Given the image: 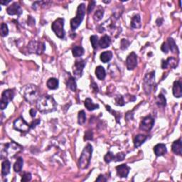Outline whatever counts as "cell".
Listing matches in <instances>:
<instances>
[{
    "mask_svg": "<svg viewBox=\"0 0 182 182\" xmlns=\"http://www.w3.org/2000/svg\"><path fill=\"white\" fill-rule=\"evenodd\" d=\"M37 102V107L38 111L43 114L55 111L57 107V103L54 98L51 96H43L41 97Z\"/></svg>",
    "mask_w": 182,
    "mask_h": 182,
    "instance_id": "6da1fadb",
    "label": "cell"
},
{
    "mask_svg": "<svg viewBox=\"0 0 182 182\" xmlns=\"http://www.w3.org/2000/svg\"><path fill=\"white\" fill-rule=\"evenodd\" d=\"M22 94L26 101L31 104L37 102L40 97L39 89L37 86L33 84H29L22 88Z\"/></svg>",
    "mask_w": 182,
    "mask_h": 182,
    "instance_id": "7a4b0ae2",
    "label": "cell"
},
{
    "mask_svg": "<svg viewBox=\"0 0 182 182\" xmlns=\"http://www.w3.org/2000/svg\"><path fill=\"white\" fill-rule=\"evenodd\" d=\"M22 150V147L21 146L13 141L4 145H2L1 158L6 159L7 157H14L17 154L21 152Z\"/></svg>",
    "mask_w": 182,
    "mask_h": 182,
    "instance_id": "3957f363",
    "label": "cell"
},
{
    "mask_svg": "<svg viewBox=\"0 0 182 182\" xmlns=\"http://www.w3.org/2000/svg\"><path fill=\"white\" fill-rule=\"evenodd\" d=\"M92 153H93V147L91 144H88L83 149L81 157L79 158L78 166L82 170H86L88 168L92 157Z\"/></svg>",
    "mask_w": 182,
    "mask_h": 182,
    "instance_id": "277c9868",
    "label": "cell"
},
{
    "mask_svg": "<svg viewBox=\"0 0 182 182\" xmlns=\"http://www.w3.org/2000/svg\"><path fill=\"white\" fill-rule=\"evenodd\" d=\"M86 14V4L82 3L79 5L77 9V14L76 17L71 20V27L73 31H75L78 28L79 26L83 22L84 16Z\"/></svg>",
    "mask_w": 182,
    "mask_h": 182,
    "instance_id": "5b68a950",
    "label": "cell"
},
{
    "mask_svg": "<svg viewBox=\"0 0 182 182\" xmlns=\"http://www.w3.org/2000/svg\"><path fill=\"white\" fill-rule=\"evenodd\" d=\"M51 29L55 33L56 36L59 38L63 39L65 37V31H64V19L62 18H58L52 23Z\"/></svg>",
    "mask_w": 182,
    "mask_h": 182,
    "instance_id": "8992f818",
    "label": "cell"
},
{
    "mask_svg": "<svg viewBox=\"0 0 182 182\" xmlns=\"http://www.w3.org/2000/svg\"><path fill=\"white\" fill-rule=\"evenodd\" d=\"M143 87L146 94H150L152 93L154 87L155 86V72L147 73L145 76L143 82Z\"/></svg>",
    "mask_w": 182,
    "mask_h": 182,
    "instance_id": "52a82bcc",
    "label": "cell"
},
{
    "mask_svg": "<svg viewBox=\"0 0 182 182\" xmlns=\"http://www.w3.org/2000/svg\"><path fill=\"white\" fill-rule=\"evenodd\" d=\"M15 96L14 90L8 89L5 90L2 93L1 97V101H0V107L2 110H4L8 106L9 102L14 99Z\"/></svg>",
    "mask_w": 182,
    "mask_h": 182,
    "instance_id": "ba28073f",
    "label": "cell"
},
{
    "mask_svg": "<svg viewBox=\"0 0 182 182\" xmlns=\"http://www.w3.org/2000/svg\"><path fill=\"white\" fill-rule=\"evenodd\" d=\"M45 48L44 43L37 41H32L28 45V49L30 53H34L38 55L42 54Z\"/></svg>",
    "mask_w": 182,
    "mask_h": 182,
    "instance_id": "9c48e42d",
    "label": "cell"
},
{
    "mask_svg": "<svg viewBox=\"0 0 182 182\" xmlns=\"http://www.w3.org/2000/svg\"><path fill=\"white\" fill-rule=\"evenodd\" d=\"M154 124H155V119L152 117V115H148L142 120L140 125V129L145 132H150L152 129Z\"/></svg>",
    "mask_w": 182,
    "mask_h": 182,
    "instance_id": "30bf717a",
    "label": "cell"
},
{
    "mask_svg": "<svg viewBox=\"0 0 182 182\" xmlns=\"http://www.w3.org/2000/svg\"><path fill=\"white\" fill-rule=\"evenodd\" d=\"M14 128L21 132H28L31 129L30 125L25 121L22 117L17 118L14 122Z\"/></svg>",
    "mask_w": 182,
    "mask_h": 182,
    "instance_id": "8fae6325",
    "label": "cell"
},
{
    "mask_svg": "<svg viewBox=\"0 0 182 182\" xmlns=\"http://www.w3.org/2000/svg\"><path fill=\"white\" fill-rule=\"evenodd\" d=\"M86 66V61L83 59L76 60L73 67V72L74 76L77 78H80L83 74V68Z\"/></svg>",
    "mask_w": 182,
    "mask_h": 182,
    "instance_id": "7c38bea8",
    "label": "cell"
},
{
    "mask_svg": "<svg viewBox=\"0 0 182 182\" xmlns=\"http://www.w3.org/2000/svg\"><path fill=\"white\" fill-rule=\"evenodd\" d=\"M137 66V56L135 52H132L127 56L126 66L128 70H134Z\"/></svg>",
    "mask_w": 182,
    "mask_h": 182,
    "instance_id": "4fadbf2b",
    "label": "cell"
},
{
    "mask_svg": "<svg viewBox=\"0 0 182 182\" xmlns=\"http://www.w3.org/2000/svg\"><path fill=\"white\" fill-rule=\"evenodd\" d=\"M7 14L9 15H17V16H20L22 14V9L20 7V5L15 2V3L12 4L11 6L7 7Z\"/></svg>",
    "mask_w": 182,
    "mask_h": 182,
    "instance_id": "5bb4252c",
    "label": "cell"
},
{
    "mask_svg": "<svg viewBox=\"0 0 182 182\" xmlns=\"http://www.w3.org/2000/svg\"><path fill=\"white\" fill-rule=\"evenodd\" d=\"M130 168L125 164L116 166L117 174L120 178H127L130 173Z\"/></svg>",
    "mask_w": 182,
    "mask_h": 182,
    "instance_id": "9a60e30c",
    "label": "cell"
},
{
    "mask_svg": "<svg viewBox=\"0 0 182 182\" xmlns=\"http://www.w3.org/2000/svg\"><path fill=\"white\" fill-rule=\"evenodd\" d=\"M154 152H155V155L157 157H161V156L165 155V154L167 152V149H166V146L165 144L160 143V144H157L154 147Z\"/></svg>",
    "mask_w": 182,
    "mask_h": 182,
    "instance_id": "2e32d148",
    "label": "cell"
},
{
    "mask_svg": "<svg viewBox=\"0 0 182 182\" xmlns=\"http://www.w3.org/2000/svg\"><path fill=\"white\" fill-rule=\"evenodd\" d=\"M178 65V61L174 57H170L167 60L162 61V63H161V67L163 69H166L169 67H171L172 68H176Z\"/></svg>",
    "mask_w": 182,
    "mask_h": 182,
    "instance_id": "e0dca14e",
    "label": "cell"
},
{
    "mask_svg": "<svg viewBox=\"0 0 182 182\" xmlns=\"http://www.w3.org/2000/svg\"><path fill=\"white\" fill-rule=\"evenodd\" d=\"M173 95L175 97L179 98L182 96V88L181 83L180 81H176L173 85Z\"/></svg>",
    "mask_w": 182,
    "mask_h": 182,
    "instance_id": "ac0fdd59",
    "label": "cell"
},
{
    "mask_svg": "<svg viewBox=\"0 0 182 182\" xmlns=\"http://www.w3.org/2000/svg\"><path fill=\"white\" fill-rule=\"evenodd\" d=\"M130 26L132 29H139L142 27V23H141V17L139 14H135L133 16L131 19V24Z\"/></svg>",
    "mask_w": 182,
    "mask_h": 182,
    "instance_id": "d6986e66",
    "label": "cell"
},
{
    "mask_svg": "<svg viewBox=\"0 0 182 182\" xmlns=\"http://www.w3.org/2000/svg\"><path fill=\"white\" fill-rule=\"evenodd\" d=\"M171 150L172 152L179 156L181 155V140L179 139L178 140L175 141L173 142L172 146H171Z\"/></svg>",
    "mask_w": 182,
    "mask_h": 182,
    "instance_id": "ffe728a7",
    "label": "cell"
},
{
    "mask_svg": "<svg viewBox=\"0 0 182 182\" xmlns=\"http://www.w3.org/2000/svg\"><path fill=\"white\" fill-rule=\"evenodd\" d=\"M147 140V136L142 135V134L137 135V136H136L135 140H134L135 147H136V148L140 147V146L142 145Z\"/></svg>",
    "mask_w": 182,
    "mask_h": 182,
    "instance_id": "44dd1931",
    "label": "cell"
},
{
    "mask_svg": "<svg viewBox=\"0 0 182 182\" xmlns=\"http://www.w3.org/2000/svg\"><path fill=\"white\" fill-rule=\"evenodd\" d=\"M111 43V39L108 35H105L102 37L101 40H99V46L102 48H106L110 47Z\"/></svg>",
    "mask_w": 182,
    "mask_h": 182,
    "instance_id": "7402d4cb",
    "label": "cell"
},
{
    "mask_svg": "<svg viewBox=\"0 0 182 182\" xmlns=\"http://www.w3.org/2000/svg\"><path fill=\"white\" fill-rule=\"evenodd\" d=\"M10 168H11V164L8 160H5L2 164V175L6 176L7 174H9Z\"/></svg>",
    "mask_w": 182,
    "mask_h": 182,
    "instance_id": "603a6c76",
    "label": "cell"
},
{
    "mask_svg": "<svg viewBox=\"0 0 182 182\" xmlns=\"http://www.w3.org/2000/svg\"><path fill=\"white\" fill-rule=\"evenodd\" d=\"M84 105H85V107L87 109L90 111H93L94 110L99 109V105L98 104H95L93 103V101L91 98H86L85 102H84Z\"/></svg>",
    "mask_w": 182,
    "mask_h": 182,
    "instance_id": "cb8c5ba5",
    "label": "cell"
},
{
    "mask_svg": "<svg viewBox=\"0 0 182 182\" xmlns=\"http://www.w3.org/2000/svg\"><path fill=\"white\" fill-rule=\"evenodd\" d=\"M58 85H59V81L58 79L55 78H51L48 79L47 83V86L48 88L50 90H56L58 88Z\"/></svg>",
    "mask_w": 182,
    "mask_h": 182,
    "instance_id": "d4e9b609",
    "label": "cell"
},
{
    "mask_svg": "<svg viewBox=\"0 0 182 182\" xmlns=\"http://www.w3.org/2000/svg\"><path fill=\"white\" fill-rule=\"evenodd\" d=\"M112 51H104V52H102L101 53V56H100L101 61L105 63L109 62V61L112 59Z\"/></svg>",
    "mask_w": 182,
    "mask_h": 182,
    "instance_id": "484cf974",
    "label": "cell"
},
{
    "mask_svg": "<svg viewBox=\"0 0 182 182\" xmlns=\"http://www.w3.org/2000/svg\"><path fill=\"white\" fill-rule=\"evenodd\" d=\"M96 75L99 80H101V81L104 80L106 76V70H105V68L101 66H97L96 69Z\"/></svg>",
    "mask_w": 182,
    "mask_h": 182,
    "instance_id": "4316f807",
    "label": "cell"
},
{
    "mask_svg": "<svg viewBox=\"0 0 182 182\" xmlns=\"http://www.w3.org/2000/svg\"><path fill=\"white\" fill-rule=\"evenodd\" d=\"M168 44V47H169V49L171 50V51L172 53H179V49L177 47H176V44L175 42H174V40L172 38H169L167 42H166Z\"/></svg>",
    "mask_w": 182,
    "mask_h": 182,
    "instance_id": "83f0119b",
    "label": "cell"
},
{
    "mask_svg": "<svg viewBox=\"0 0 182 182\" xmlns=\"http://www.w3.org/2000/svg\"><path fill=\"white\" fill-rule=\"evenodd\" d=\"M66 85H67L68 88L72 91H76V90L77 88V84L75 78L72 76H69L68 79H67L66 81Z\"/></svg>",
    "mask_w": 182,
    "mask_h": 182,
    "instance_id": "f1b7e54d",
    "label": "cell"
},
{
    "mask_svg": "<svg viewBox=\"0 0 182 182\" xmlns=\"http://www.w3.org/2000/svg\"><path fill=\"white\" fill-rule=\"evenodd\" d=\"M72 53L74 57H81L84 54V49L81 46H76L72 49Z\"/></svg>",
    "mask_w": 182,
    "mask_h": 182,
    "instance_id": "f546056e",
    "label": "cell"
},
{
    "mask_svg": "<svg viewBox=\"0 0 182 182\" xmlns=\"http://www.w3.org/2000/svg\"><path fill=\"white\" fill-rule=\"evenodd\" d=\"M23 165H24V160H23L22 157H19L14 165V170L15 172H20L22 170Z\"/></svg>",
    "mask_w": 182,
    "mask_h": 182,
    "instance_id": "4dcf8cb0",
    "label": "cell"
},
{
    "mask_svg": "<svg viewBox=\"0 0 182 182\" xmlns=\"http://www.w3.org/2000/svg\"><path fill=\"white\" fill-rule=\"evenodd\" d=\"M86 121V115L84 110H81L78 115V123L80 125H83Z\"/></svg>",
    "mask_w": 182,
    "mask_h": 182,
    "instance_id": "1f68e13d",
    "label": "cell"
},
{
    "mask_svg": "<svg viewBox=\"0 0 182 182\" xmlns=\"http://www.w3.org/2000/svg\"><path fill=\"white\" fill-rule=\"evenodd\" d=\"M156 102L159 106L160 107H165L166 105V100L165 98V96L163 94H160L157 97L156 100Z\"/></svg>",
    "mask_w": 182,
    "mask_h": 182,
    "instance_id": "d6a6232c",
    "label": "cell"
},
{
    "mask_svg": "<svg viewBox=\"0 0 182 182\" xmlns=\"http://www.w3.org/2000/svg\"><path fill=\"white\" fill-rule=\"evenodd\" d=\"M90 39H91L92 47H93L94 49H97L99 46L98 37H97V35H93V36H91V38H90Z\"/></svg>",
    "mask_w": 182,
    "mask_h": 182,
    "instance_id": "836d02e7",
    "label": "cell"
},
{
    "mask_svg": "<svg viewBox=\"0 0 182 182\" xmlns=\"http://www.w3.org/2000/svg\"><path fill=\"white\" fill-rule=\"evenodd\" d=\"M0 32H1V36L2 37H7L9 34V29L8 26L5 23H2L1 24V29H0Z\"/></svg>",
    "mask_w": 182,
    "mask_h": 182,
    "instance_id": "e575fe53",
    "label": "cell"
},
{
    "mask_svg": "<svg viewBox=\"0 0 182 182\" xmlns=\"http://www.w3.org/2000/svg\"><path fill=\"white\" fill-rule=\"evenodd\" d=\"M103 15H104L103 9L101 8V9H97V11L95 12L93 18H94V19L96 20V21H100V20L102 19V17H103Z\"/></svg>",
    "mask_w": 182,
    "mask_h": 182,
    "instance_id": "d590c367",
    "label": "cell"
},
{
    "mask_svg": "<svg viewBox=\"0 0 182 182\" xmlns=\"http://www.w3.org/2000/svg\"><path fill=\"white\" fill-rule=\"evenodd\" d=\"M115 155H114V154L111 152H108L104 157V160L106 163H110L112 161H115Z\"/></svg>",
    "mask_w": 182,
    "mask_h": 182,
    "instance_id": "8d00e7d4",
    "label": "cell"
},
{
    "mask_svg": "<svg viewBox=\"0 0 182 182\" xmlns=\"http://www.w3.org/2000/svg\"><path fill=\"white\" fill-rule=\"evenodd\" d=\"M115 105H117V106H123L125 103H126L125 101L124 97L120 96V95L115 97Z\"/></svg>",
    "mask_w": 182,
    "mask_h": 182,
    "instance_id": "74e56055",
    "label": "cell"
},
{
    "mask_svg": "<svg viewBox=\"0 0 182 182\" xmlns=\"http://www.w3.org/2000/svg\"><path fill=\"white\" fill-rule=\"evenodd\" d=\"M130 43V42H129V41L123 38V39L121 40V42H120V48L122 50L126 49V48H127L128 47H129Z\"/></svg>",
    "mask_w": 182,
    "mask_h": 182,
    "instance_id": "f35d334b",
    "label": "cell"
},
{
    "mask_svg": "<svg viewBox=\"0 0 182 182\" xmlns=\"http://www.w3.org/2000/svg\"><path fill=\"white\" fill-rule=\"evenodd\" d=\"M31 180H32V174L29 173V172L24 173V175L22 176V178L21 179V181L23 182L29 181Z\"/></svg>",
    "mask_w": 182,
    "mask_h": 182,
    "instance_id": "ab89813d",
    "label": "cell"
},
{
    "mask_svg": "<svg viewBox=\"0 0 182 182\" xmlns=\"http://www.w3.org/2000/svg\"><path fill=\"white\" fill-rule=\"evenodd\" d=\"M125 157V154L123 152H120L117 154L115 155V161H121L124 160V159Z\"/></svg>",
    "mask_w": 182,
    "mask_h": 182,
    "instance_id": "60d3db41",
    "label": "cell"
},
{
    "mask_svg": "<svg viewBox=\"0 0 182 182\" xmlns=\"http://www.w3.org/2000/svg\"><path fill=\"white\" fill-rule=\"evenodd\" d=\"M93 132L91 130H88V131H86L85 132V137H84V140H93Z\"/></svg>",
    "mask_w": 182,
    "mask_h": 182,
    "instance_id": "b9f144b4",
    "label": "cell"
},
{
    "mask_svg": "<svg viewBox=\"0 0 182 182\" xmlns=\"http://www.w3.org/2000/svg\"><path fill=\"white\" fill-rule=\"evenodd\" d=\"M161 51H163V53H168V52H169V51H170V49H169V47H168L167 43H166V42L164 43L163 44H162V46H161Z\"/></svg>",
    "mask_w": 182,
    "mask_h": 182,
    "instance_id": "7bdbcfd3",
    "label": "cell"
},
{
    "mask_svg": "<svg viewBox=\"0 0 182 182\" xmlns=\"http://www.w3.org/2000/svg\"><path fill=\"white\" fill-rule=\"evenodd\" d=\"M95 6H96V2L92 1V2H90L89 6H88V12L91 13L92 11H93V9H94Z\"/></svg>",
    "mask_w": 182,
    "mask_h": 182,
    "instance_id": "ee69618b",
    "label": "cell"
},
{
    "mask_svg": "<svg viewBox=\"0 0 182 182\" xmlns=\"http://www.w3.org/2000/svg\"><path fill=\"white\" fill-rule=\"evenodd\" d=\"M40 123V120H34V121H33L32 122V124L30 125V127H31V129H34V127H36L37 125H38V124Z\"/></svg>",
    "mask_w": 182,
    "mask_h": 182,
    "instance_id": "f6af8a7d",
    "label": "cell"
},
{
    "mask_svg": "<svg viewBox=\"0 0 182 182\" xmlns=\"http://www.w3.org/2000/svg\"><path fill=\"white\" fill-rule=\"evenodd\" d=\"M91 88L93 89V92H95V93H97V92H98V87H97V84L96 83H94V82H93V83H91Z\"/></svg>",
    "mask_w": 182,
    "mask_h": 182,
    "instance_id": "bcb514c9",
    "label": "cell"
},
{
    "mask_svg": "<svg viewBox=\"0 0 182 182\" xmlns=\"http://www.w3.org/2000/svg\"><path fill=\"white\" fill-rule=\"evenodd\" d=\"M96 181H107V179L105 177L104 175L101 174V175H99L98 178L96 179Z\"/></svg>",
    "mask_w": 182,
    "mask_h": 182,
    "instance_id": "7dc6e473",
    "label": "cell"
},
{
    "mask_svg": "<svg viewBox=\"0 0 182 182\" xmlns=\"http://www.w3.org/2000/svg\"><path fill=\"white\" fill-rule=\"evenodd\" d=\"M32 23V24H35V20L33 19L32 17H29V19H28V24L31 25V24Z\"/></svg>",
    "mask_w": 182,
    "mask_h": 182,
    "instance_id": "c3c4849f",
    "label": "cell"
},
{
    "mask_svg": "<svg viewBox=\"0 0 182 182\" xmlns=\"http://www.w3.org/2000/svg\"><path fill=\"white\" fill-rule=\"evenodd\" d=\"M30 115L32 117H34L36 116V114H37V110L34 109H31L30 110Z\"/></svg>",
    "mask_w": 182,
    "mask_h": 182,
    "instance_id": "681fc988",
    "label": "cell"
},
{
    "mask_svg": "<svg viewBox=\"0 0 182 182\" xmlns=\"http://www.w3.org/2000/svg\"><path fill=\"white\" fill-rule=\"evenodd\" d=\"M9 2H10V1H6V2H4V1H3V0H2V1L0 2V4H3V5H6V4H7L8 3H9Z\"/></svg>",
    "mask_w": 182,
    "mask_h": 182,
    "instance_id": "f907efd6",
    "label": "cell"
}]
</instances>
